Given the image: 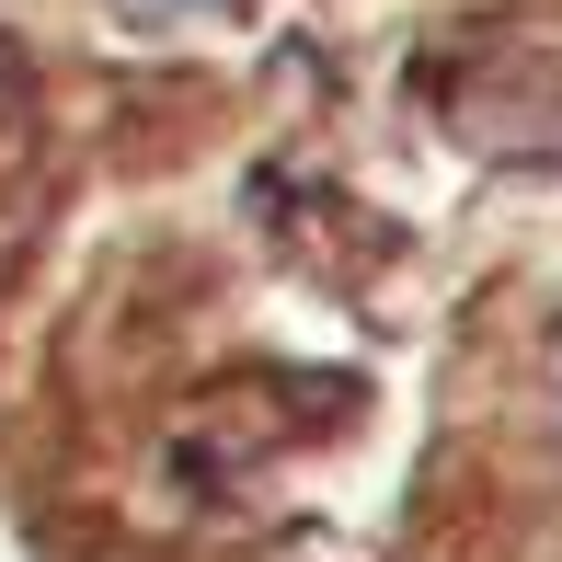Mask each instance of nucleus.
<instances>
[{"instance_id":"nucleus-1","label":"nucleus","mask_w":562,"mask_h":562,"mask_svg":"<svg viewBox=\"0 0 562 562\" xmlns=\"http://www.w3.org/2000/svg\"><path fill=\"white\" fill-rule=\"evenodd\" d=\"M126 12H195V0H126Z\"/></svg>"}]
</instances>
